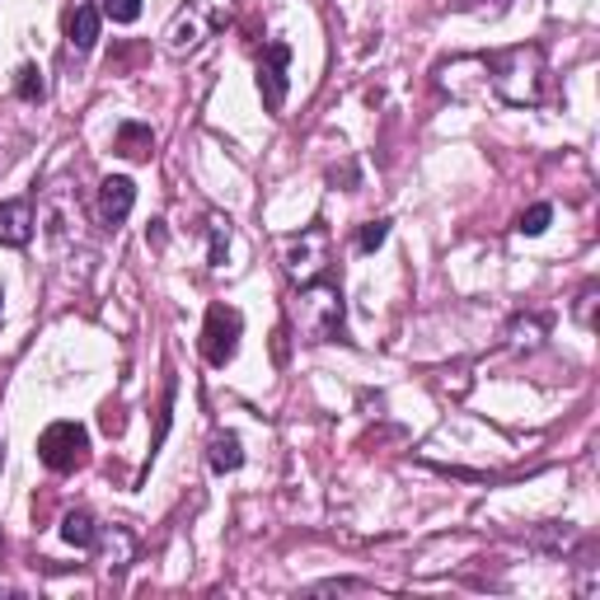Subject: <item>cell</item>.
Wrapping results in <instances>:
<instances>
[{
    "label": "cell",
    "instance_id": "5",
    "mask_svg": "<svg viewBox=\"0 0 600 600\" xmlns=\"http://www.w3.org/2000/svg\"><path fill=\"white\" fill-rule=\"evenodd\" d=\"M239 334H245V314H239L235 305H216L207 310V324H202V357L207 366H230L235 352H239Z\"/></svg>",
    "mask_w": 600,
    "mask_h": 600
},
{
    "label": "cell",
    "instance_id": "7",
    "mask_svg": "<svg viewBox=\"0 0 600 600\" xmlns=\"http://www.w3.org/2000/svg\"><path fill=\"white\" fill-rule=\"evenodd\" d=\"M324 267H328V230H324V225H310V230L287 249V273L305 287V282L328 277Z\"/></svg>",
    "mask_w": 600,
    "mask_h": 600
},
{
    "label": "cell",
    "instance_id": "3",
    "mask_svg": "<svg viewBox=\"0 0 600 600\" xmlns=\"http://www.w3.org/2000/svg\"><path fill=\"white\" fill-rule=\"evenodd\" d=\"M230 24V0H188L184 10H178V20L170 24V52H192L202 38H212L216 28Z\"/></svg>",
    "mask_w": 600,
    "mask_h": 600
},
{
    "label": "cell",
    "instance_id": "18",
    "mask_svg": "<svg viewBox=\"0 0 600 600\" xmlns=\"http://www.w3.org/2000/svg\"><path fill=\"white\" fill-rule=\"evenodd\" d=\"M385 235H389V221H366L362 235H357V249H362V253H375V249L385 245Z\"/></svg>",
    "mask_w": 600,
    "mask_h": 600
},
{
    "label": "cell",
    "instance_id": "9",
    "mask_svg": "<svg viewBox=\"0 0 600 600\" xmlns=\"http://www.w3.org/2000/svg\"><path fill=\"white\" fill-rule=\"evenodd\" d=\"M34 202L28 198H14V202H0V245L5 249H24L34 239Z\"/></svg>",
    "mask_w": 600,
    "mask_h": 600
},
{
    "label": "cell",
    "instance_id": "4",
    "mask_svg": "<svg viewBox=\"0 0 600 600\" xmlns=\"http://www.w3.org/2000/svg\"><path fill=\"white\" fill-rule=\"evenodd\" d=\"M89 455V432L80 423H52V427H42V437H38V460L48 464L52 474H71V470H80Z\"/></svg>",
    "mask_w": 600,
    "mask_h": 600
},
{
    "label": "cell",
    "instance_id": "17",
    "mask_svg": "<svg viewBox=\"0 0 600 600\" xmlns=\"http://www.w3.org/2000/svg\"><path fill=\"white\" fill-rule=\"evenodd\" d=\"M103 14L113 24H137L141 20V0H103Z\"/></svg>",
    "mask_w": 600,
    "mask_h": 600
},
{
    "label": "cell",
    "instance_id": "16",
    "mask_svg": "<svg viewBox=\"0 0 600 600\" xmlns=\"http://www.w3.org/2000/svg\"><path fill=\"white\" fill-rule=\"evenodd\" d=\"M207 230H212V267L225 263V249H230V221L207 216Z\"/></svg>",
    "mask_w": 600,
    "mask_h": 600
},
{
    "label": "cell",
    "instance_id": "10",
    "mask_svg": "<svg viewBox=\"0 0 600 600\" xmlns=\"http://www.w3.org/2000/svg\"><path fill=\"white\" fill-rule=\"evenodd\" d=\"M66 42L75 52H89L99 42V5H75L66 14Z\"/></svg>",
    "mask_w": 600,
    "mask_h": 600
},
{
    "label": "cell",
    "instance_id": "8",
    "mask_svg": "<svg viewBox=\"0 0 600 600\" xmlns=\"http://www.w3.org/2000/svg\"><path fill=\"white\" fill-rule=\"evenodd\" d=\"M132 202H137V184H132L127 174H113L99 184V221L109 225V230H117V225L132 216Z\"/></svg>",
    "mask_w": 600,
    "mask_h": 600
},
{
    "label": "cell",
    "instance_id": "11",
    "mask_svg": "<svg viewBox=\"0 0 600 600\" xmlns=\"http://www.w3.org/2000/svg\"><path fill=\"white\" fill-rule=\"evenodd\" d=\"M113 150L123 160H150V150H155V132H150L146 123H123L113 137Z\"/></svg>",
    "mask_w": 600,
    "mask_h": 600
},
{
    "label": "cell",
    "instance_id": "1",
    "mask_svg": "<svg viewBox=\"0 0 600 600\" xmlns=\"http://www.w3.org/2000/svg\"><path fill=\"white\" fill-rule=\"evenodd\" d=\"M484 71H488L492 95L502 103H512V109L545 103L549 66H545V48H539V42H521V48H502V52L484 57Z\"/></svg>",
    "mask_w": 600,
    "mask_h": 600
},
{
    "label": "cell",
    "instance_id": "2",
    "mask_svg": "<svg viewBox=\"0 0 600 600\" xmlns=\"http://www.w3.org/2000/svg\"><path fill=\"white\" fill-rule=\"evenodd\" d=\"M342 314H348V305H342V287L334 277L305 282L287 305V320L305 342H334L342 334Z\"/></svg>",
    "mask_w": 600,
    "mask_h": 600
},
{
    "label": "cell",
    "instance_id": "12",
    "mask_svg": "<svg viewBox=\"0 0 600 600\" xmlns=\"http://www.w3.org/2000/svg\"><path fill=\"white\" fill-rule=\"evenodd\" d=\"M207 460H212L216 474H235L245 464V450H239V437L235 432H216L212 446H207Z\"/></svg>",
    "mask_w": 600,
    "mask_h": 600
},
{
    "label": "cell",
    "instance_id": "20",
    "mask_svg": "<svg viewBox=\"0 0 600 600\" xmlns=\"http://www.w3.org/2000/svg\"><path fill=\"white\" fill-rule=\"evenodd\" d=\"M0 320H5V291H0Z\"/></svg>",
    "mask_w": 600,
    "mask_h": 600
},
{
    "label": "cell",
    "instance_id": "15",
    "mask_svg": "<svg viewBox=\"0 0 600 600\" xmlns=\"http://www.w3.org/2000/svg\"><path fill=\"white\" fill-rule=\"evenodd\" d=\"M549 221H553V207H549V202H535L530 212H521L516 230H521V235H545V230H549Z\"/></svg>",
    "mask_w": 600,
    "mask_h": 600
},
{
    "label": "cell",
    "instance_id": "6",
    "mask_svg": "<svg viewBox=\"0 0 600 600\" xmlns=\"http://www.w3.org/2000/svg\"><path fill=\"white\" fill-rule=\"evenodd\" d=\"M291 48L282 38H273L263 48V62H259V95H263V109L267 113H282L287 103V89H291Z\"/></svg>",
    "mask_w": 600,
    "mask_h": 600
},
{
    "label": "cell",
    "instance_id": "14",
    "mask_svg": "<svg viewBox=\"0 0 600 600\" xmlns=\"http://www.w3.org/2000/svg\"><path fill=\"white\" fill-rule=\"evenodd\" d=\"M14 95H20L24 103H42V95H48V85H42L38 66H20V71H14Z\"/></svg>",
    "mask_w": 600,
    "mask_h": 600
},
{
    "label": "cell",
    "instance_id": "13",
    "mask_svg": "<svg viewBox=\"0 0 600 600\" xmlns=\"http://www.w3.org/2000/svg\"><path fill=\"white\" fill-rule=\"evenodd\" d=\"M62 539H66V545H75V549H95L99 545L95 516H89V512H66L62 516Z\"/></svg>",
    "mask_w": 600,
    "mask_h": 600
},
{
    "label": "cell",
    "instance_id": "19",
    "mask_svg": "<svg viewBox=\"0 0 600 600\" xmlns=\"http://www.w3.org/2000/svg\"><path fill=\"white\" fill-rule=\"evenodd\" d=\"M0 470H5V437H0Z\"/></svg>",
    "mask_w": 600,
    "mask_h": 600
}]
</instances>
